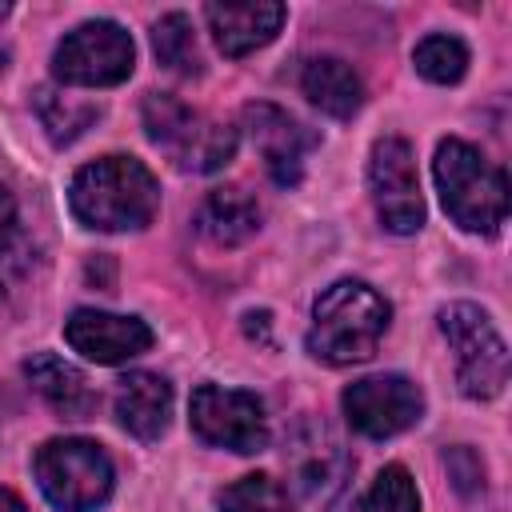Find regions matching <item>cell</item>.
I'll return each instance as SVG.
<instances>
[{
  "mask_svg": "<svg viewBox=\"0 0 512 512\" xmlns=\"http://www.w3.org/2000/svg\"><path fill=\"white\" fill-rule=\"evenodd\" d=\"M68 204L84 228L96 232H128L144 228L160 208V184L156 176L132 160V156H104L96 164H84L72 176Z\"/></svg>",
  "mask_w": 512,
  "mask_h": 512,
  "instance_id": "cell-1",
  "label": "cell"
},
{
  "mask_svg": "<svg viewBox=\"0 0 512 512\" xmlns=\"http://www.w3.org/2000/svg\"><path fill=\"white\" fill-rule=\"evenodd\" d=\"M388 316L392 308L376 288L360 280H336L312 308L308 352L324 364H360L376 356V344L388 332Z\"/></svg>",
  "mask_w": 512,
  "mask_h": 512,
  "instance_id": "cell-2",
  "label": "cell"
},
{
  "mask_svg": "<svg viewBox=\"0 0 512 512\" xmlns=\"http://www.w3.org/2000/svg\"><path fill=\"white\" fill-rule=\"evenodd\" d=\"M436 188L444 200V212L468 228V232H500L504 216H508V180L496 164H488L468 140H440L436 160Z\"/></svg>",
  "mask_w": 512,
  "mask_h": 512,
  "instance_id": "cell-3",
  "label": "cell"
},
{
  "mask_svg": "<svg viewBox=\"0 0 512 512\" xmlns=\"http://www.w3.org/2000/svg\"><path fill=\"white\" fill-rule=\"evenodd\" d=\"M36 484L60 512H92L112 492V460L84 436L48 440L32 460Z\"/></svg>",
  "mask_w": 512,
  "mask_h": 512,
  "instance_id": "cell-4",
  "label": "cell"
},
{
  "mask_svg": "<svg viewBox=\"0 0 512 512\" xmlns=\"http://www.w3.org/2000/svg\"><path fill=\"white\" fill-rule=\"evenodd\" d=\"M144 128H148V140L188 172H216L236 152V128L208 124L200 112H192L168 92L144 96Z\"/></svg>",
  "mask_w": 512,
  "mask_h": 512,
  "instance_id": "cell-5",
  "label": "cell"
},
{
  "mask_svg": "<svg viewBox=\"0 0 512 512\" xmlns=\"http://www.w3.org/2000/svg\"><path fill=\"white\" fill-rule=\"evenodd\" d=\"M440 332L448 336L452 352H456V380L460 392L472 400H492L504 392L508 384V348L500 340V332L492 328L488 312L456 300L440 308Z\"/></svg>",
  "mask_w": 512,
  "mask_h": 512,
  "instance_id": "cell-6",
  "label": "cell"
},
{
  "mask_svg": "<svg viewBox=\"0 0 512 512\" xmlns=\"http://www.w3.org/2000/svg\"><path fill=\"white\" fill-rule=\"evenodd\" d=\"M284 468H288L292 500L304 512H324L344 492V484L352 476V456H348V448L340 444V436L328 424L304 420L288 436Z\"/></svg>",
  "mask_w": 512,
  "mask_h": 512,
  "instance_id": "cell-7",
  "label": "cell"
},
{
  "mask_svg": "<svg viewBox=\"0 0 512 512\" xmlns=\"http://www.w3.org/2000/svg\"><path fill=\"white\" fill-rule=\"evenodd\" d=\"M132 64H136L132 36L112 20H88L72 28L56 44V56H52L56 80L80 84V88H112L128 80Z\"/></svg>",
  "mask_w": 512,
  "mask_h": 512,
  "instance_id": "cell-8",
  "label": "cell"
},
{
  "mask_svg": "<svg viewBox=\"0 0 512 512\" xmlns=\"http://www.w3.org/2000/svg\"><path fill=\"white\" fill-rule=\"evenodd\" d=\"M192 428L212 448H232L240 456L260 452L268 444L264 404L244 388L200 384L192 392Z\"/></svg>",
  "mask_w": 512,
  "mask_h": 512,
  "instance_id": "cell-9",
  "label": "cell"
},
{
  "mask_svg": "<svg viewBox=\"0 0 512 512\" xmlns=\"http://www.w3.org/2000/svg\"><path fill=\"white\" fill-rule=\"evenodd\" d=\"M368 184H372V200L388 232L408 236L424 224V196H420L416 156L408 140L400 136L376 140L372 160H368Z\"/></svg>",
  "mask_w": 512,
  "mask_h": 512,
  "instance_id": "cell-10",
  "label": "cell"
},
{
  "mask_svg": "<svg viewBox=\"0 0 512 512\" xmlns=\"http://www.w3.org/2000/svg\"><path fill=\"white\" fill-rule=\"evenodd\" d=\"M340 404H344L348 424L356 432L372 436V440H384V436H396V432L412 428L420 420V412H424L420 388L408 376H396V372L364 376V380L348 384Z\"/></svg>",
  "mask_w": 512,
  "mask_h": 512,
  "instance_id": "cell-11",
  "label": "cell"
},
{
  "mask_svg": "<svg viewBox=\"0 0 512 512\" xmlns=\"http://www.w3.org/2000/svg\"><path fill=\"white\" fill-rule=\"evenodd\" d=\"M244 128H248L252 144L260 148L268 176H272L280 188L300 184L304 152L316 144V136L304 132V124H296V120H292L284 108H276V104H248V108H244Z\"/></svg>",
  "mask_w": 512,
  "mask_h": 512,
  "instance_id": "cell-12",
  "label": "cell"
},
{
  "mask_svg": "<svg viewBox=\"0 0 512 512\" xmlns=\"http://www.w3.org/2000/svg\"><path fill=\"white\" fill-rule=\"evenodd\" d=\"M64 336L80 356H88L96 364L132 360L152 344V328L144 320L112 316V312H96V308H76L64 320Z\"/></svg>",
  "mask_w": 512,
  "mask_h": 512,
  "instance_id": "cell-13",
  "label": "cell"
},
{
  "mask_svg": "<svg viewBox=\"0 0 512 512\" xmlns=\"http://www.w3.org/2000/svg\"><path fill=\"white\" fill-rule=\"evenodd\" d=\"M204 20L212 28V40L224 56H248L252 48L268 44L284 24V4H208Z\"/></svg>",
  "mask_w": 512,
  "mask_h": 512,
  "instance_id": "cell-14",
  "label": "cell"
},
{
  "mask_svg": "<svg viewBox=\"0 0 512 512\" xmlns=\"http://www.w3.org/2000/svg\"><path fill=\"white\" fill-rule=\"evenodd\" d=\"M168 416H172V388H168L164 376L128 372L116 384V420L136 440H144V444L160 440L168 432Z\"/></svg>",
  "mask_w": 512,
  "mask_h": 512,
  "instance_id": "cell-15",
  "label": "cell"
},
{
  "mask_svg": "<svg viewBox=\"0 0 512 512\" xmlns=\"http://www.w3.org/2000/svg\"><path fill=\"white\" fill-rule=\"evenodd\" d=\"M24 376L28 384L64 416V420H88L96 412V392L84 380L80 368H72L68 360L52 356V352H36L24 360Z\"/></svg>",
  "mask_w": 512,
  "mask_h": 512,
  "instance_id": "cell-16",
  "label": "cell"
},
{
  "mask_svg": "<svg viewBox=\"0 0 512 512\" xmlns=\"http://www.w3.org/2000/svg\"><path fill=\"white\" fill-rule=\"evenodd\" d=\"M300 88H304V96L320 112H328L336 120L356 116L360 104H364V84H360L356 68L348 60H340V56H316V60H308L304 72H300Z\"/></svg>",
  "mask_w": 512,
  "mask_h": 512,
  "instance_id": "cell-17",
  "label": "cell"
},
{
  "mask_svg": "<svg viewBox=\"0 0 512 512\" xmlns=\"http://www.w3.org/2000/svg\"><path fill=\"white\" fill-rule=\"evenodd\" d=\"M200 232L212 244H244L256 228H260V204L244 192V188H212L200 204Z\"/></svg>",
  "mask_w": 512,
  "mask_h": 512,
  "instance_id": "cell-18",
  "label": "cell"
},
{
  "mask_svg": "<svg viewBox=\"0 0 512 512\" xmlns=\"http://www.w3.org/2000/svg\"><path fill=\"white\" fill-rule=\"evenodd\" d=\"M36 112H40V124L48 128L52 144H72L100 116L96 104L76 100V96H64L56 88H36Z\"/></svg>",
  "mask_w": 512,
  "mask_h": 512,
  "instance_id": "cell-19",
  "label": "cell"
},
{
  "mask_svg": "<svg viewBox=\"0 0 512 512\" xmlns=\"http://www.w3.org/2000/svg\"><path fill=\"white\" fill-rule=\"evenodd\" d=\"M152 52L164 68L180 72V76H192L200 72V48H196V36H192V20L184 12H168L156 20L152 28Z\"/></svg>",
  "mask_w": 512,
  "mask_h": 512,
  "instance_id": "cell-20",
  "label": "cell"
},
{
  "mask_svg": "<svg viewBox=\"0 0 512 512\" xmlns=\"http://www.w3.org/2000/svg\"><path fill=\"white\" fill-rule=\"evenodd\" d=\"M412 60H416V72L424 80H432V84H456L464 76V68H468V48L456 36L436 32V36H424L416 44Z\"/></svg>",
  "mask_w": 512,
  "mask_h": 512,
  "instance_id": "cell-21",
  "label": "cell"
},
{
  "mask_svg": "<svg viewBox=\"0 0 512 512\" xmlns=\"http://www.w3.org/2000/svg\"><path fill=\"white\" fill-rule=\"evenodd\" d=\"M220 512H288V492L272 476L252 472L220 492Z\"/></svg>",
  "mask_w": 512,
  "mask_h": 512,
  "instance_id": "cell-22",
  "label": "cell"
},
{
  "mask_svg": "<svg viewBox=\"0 0 512 512\" xmlns=\"http://www.w3.org/2000/svg\"><path fill=\"white\" fill-rule=\"evenodd\" d=\"M352 512H420V496H416L412 476L400 464H388Z\"/></svg>",
  "mask_w": 512,
  "mask_h": 512,
  "instance_id": "cell-23",
  "label": "cell"
},
{
  "mask_svg": "<svg viewBox=\"0 0 512 512\" xmlns=\"http://www.w3.org/2000/svg\"><path fill=\"white\" fill-rule=\"evenodd\" d=\"M24 264H28V240L20 232V216H16L12 192L0 184V296L20 280Z\"/></svg>",
  "mask_w": 512,
  "mask_h": 512,
  "instance_id": "cell-24",
  "label": "cell"
},
{
  "mask_svg": "<svg viewBox=\"0 0 512 512\" xmlns=\"http://www.w3.org/2000/svg\"><path fill=\"white\" fill-rule=\"evenodd\" d=\"M444 468H448V476H452V484H456L460 492H476V488L484 484V464H480V456H476L472 448H452V452H444Z\"/></svg>",
  "mask_w": 512,
  "mask_h": 512,
  "instance_id": "cell-25",
  "label": "cell"
},
{
  "mask_svg": "<svg viewBox=\"0 0 512 512\" xmlns=\"http://www.w3.org/2000/svg\"><path fill=\"white\" fill-rule=\"evenodd\" d=\"M0 512H28V508H24V500H20L16 492L0 488Z\"/></svg>",
  "mask_w": 512,
  "mask_h": 512,
  "instance_id": "cell-26",
  "label": "cell"
},
{
  "mask_svg": "<svg viewBox=\"0 0 512 512\" xmlns=\"http://www.w3.org/2000/svg\"><path fill=\"white\" fill-rule=\"evenodd\" d=\"M4 64H8V52H4V48H0V68H4Z\"/></svg>",
  "mask_w": 512,
  "mask_h": 512,
  "instance_id": "cell-27",
  "label": "cell"
}]
</instances>
